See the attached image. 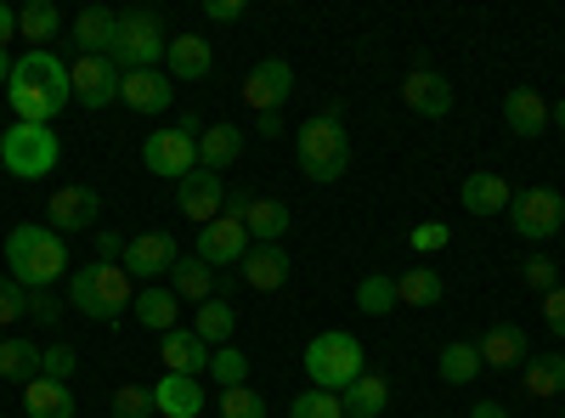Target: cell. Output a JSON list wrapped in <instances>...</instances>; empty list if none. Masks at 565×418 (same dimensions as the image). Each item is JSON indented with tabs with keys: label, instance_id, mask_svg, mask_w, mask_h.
Segmentation results:
<instances>
[{
	"label": "cell",
	"instance_id": "cell-1",
	"mask_svg": "<svg viewBox=\"0 0 565 418\" xmlns=\"http://www.w3.org/2000/svg\"><path fill=\"white\" fill-rule=\"evenodd\" d=\"M7 103H12L18 125H52L74 103L68 63L57 52H23L12 63V79H7Z\"/></svg>",
	"mask_w": 565,
	"mask_h": 418
},
{
	"label": "cell",
	"instance_id": "cell-2",
	"mask_svg": "<svg viewBox=\"0 0 565 418\" xmlns=\"http://www.w3.org/2000/svg\"><path fill=\"white\" fill-rule=\"evenodd\" d=\"M7 266H12V283L23 289H52L57 277L68 271V244L57 238L52 226H12L7 232Z\"/></svg>",
	"mask_w": 565,
	"mask_h": 418
},
{
	"label": "cell",
	"instance_id": "cell-3",
	"mask_svg": "<svg viewBox=\"0 0 565 418\" xmlns=\"http://www.w3.org/2000/svg\"><path fill=\"white\" fill-rule=\"evenodd\" d=\"M130 300H136V277H130L125 266L90 260L85 271L68 277V306H74L79 317H90V322H103V329L130 311Z\"/></svg>",
	"mask_w": 565,
	"mask_h": 418
},
{
	"label": "cell",
	"instance_id": "cell-4",
	"mask_svg": "<svg viewBox=\"0 0 565 418\" xmlns=\"http://www.w3.org/2000/svg\"><path fill=\"white\" fill-rule=\"evenodd\" d=\"M295 159H300L306 181H317V187H328V181L345 175V164H351V136H345V125H340V108H328V114H317V119L300 125Z\"/></svg>",
	"mask_w": 565,
	"mask_h": 418
},
{
	"label": "cell",
	"instance_id": "cell-5",
	"mask_svg": "<svg viewBox=\"0 0 565 418\" xmlns=\"http://www.w3.org/2000/svg\"><path fill=\"white\" fill-rule=\"evenodd\" d=\"M306 379H311V390H345V385H356L362 374H367V356H362V340L356 334H340V329H328V334H317L311 345H306Z\"/></svg>",
	"mask_w": 565,
	"mask_h": 418
},
{
	"label": "cell",
	"instance_id": "cell-6",
	"mask_svg": "<svg viewBox=\"0 0 565 418\" xmlns=\"http://www.w3.org/2000/svg\"><path fill=\"white\" fill-rule=\"evenodd\" d=\"M170 52V34H164V18L148 12V7H136V12H119V34H114V63L125 74H141V68H159Z\"/></svg>",
	"mask_w": 565,
	"mask_h": 418
},
{
	"label": "cell",
	"instance_id": "cell-7",
	"mask_svg": "<svg viewBox=\"0 0 565 418\" xmlns=\"http://www.w3.org/2000/svg\"><path fill=\"white\" fill-rule=\"evenodd\" d=\"M57 159H63V142H57L52 125H18L12 119V130L0 136V164L18 181H45L57 170Z\"/></svg>",
	"mask_w": 565,
	"mask_h": 418
},
{
	"label": "cell",
	"instance_id": "cell-8",
	"mask_svg": "<svg viewBox=\"0 0 565 418\" xmlns=\"http://www.w3.org/2000/svg\"><path fill=\"white\" fill-rule=\"evenodd\" d=\"M199 119H186V125H170V130H153L148 142H141V164H148L153 175L164 181H181V175H193L199 170Z\"/></svg>",
	"mask_w": 565,
	"mask_h": 418
},
{
	"label": "cell",
	"instance_id": "cell-9",
	"mask_svg": "<svg viewBox=\"0 0 565 418\" xmlns=\"http://www.w3.org/2000/svg\"><path fill=\"white\" fill-rule=\"evenodd\" d=\"M509 226L521 232V238L543 244V238H554V232L565 226V199L554 187H521L509 199Z\"/></svg>",
	"mask_w": 565,
	"mask_h": 418
},
{
	"label": "cell",
	"instance_id": "cell-10",
	"mask_svg": "<svg viewBox=\"0 0 565 418\" xmlns=\"http://www.w3.org/2000/svg\"><path fill=\"white\" fill-rule=\"evenodd\" d=\"M119 63L114 57H74L68 63V85H74V103L90 108V114H103L108 103H119Z\"/></svg>",
	"mask_w": 565,
	"mask_h": 418
},
{
	"label": "cell",
	"instance_id": "cell-11",
	"mask_svg": "<svg viewBox=\"0 0 565 418\" xmlns=\"http://www.w3.org/2000/svg\"><path fill=\"white\" fill-rule=\"evenodd\" d=\"M175 210L193 221V226H210L215 215H226V181L215 170H193L175 181Z\"/></svg>",
	"mask_w": 565,
	"mask_h": 418
},
{
	"label": "cell",
	"instance_id": "cell-12",
	"mask_svg": "<svg viewBox=\"0 0 565 418\" xmlns=\"http://www.w3.org/2000/svg\"><path fill=\"white\" fill-rule=\"evenodd\" d=\"M204 266H238L249 255V232H244V215H215L210 226H199V249H193Z\"/></svg>",
	"mask_w": 565,
	"mask_h": 418
},
{
	"label": "cell",
	"instance_id": "cell-13",
	"mask_svg": "<svg viewBox=\"0 0 565 418\" xmlns=\"http://www.w3.org/2000/svg\"><path fill=\"white\" fill-rule=\"evenodd\" d=\"M289 90H295V68L282 63V57H260L244 79V103L255 114H282V103H289Z\"/></svg>",
	"mask_w": 565,
	"mask_h": 418
},
{
	"label": "cell",
	"instance_id": "cell-14",
	"mask_svg": "<svg viewBox=\"0 0 565 418\" xmlns=\"http://www.w3.org/2000/svg\"><path fill=\"white\" fill-rule=\"evenodd\" d=\"M175 260H181V249H175L170 232H141V238L125 244V260L119 266L136 277V283H153V277H170Z\"/></svg>",
	"mask_w": 565,
	"mask_h": 418
},
{
	"label": "cell",
	"instance_id": "cell-15",
	"mask_svg": "<svg viewBox=\"0 0 565 418\" xmlns=\"http://www.w3.org/2000/svg\"><path fill=\"white\" fill-rule=\"evenodd\" d=\"M52 226H57V238L63 232H97V221H103V199H97V187H57L52 193Z\"/></svg>",
	"mask_w": 565,
	"mask_h": 418
},
{
	"label": "cell",
	"instance_id": "cell-16",
	"mask_svg": "<svg viewBox=\"0 0 565 418\" xmlns=\"http://www.w3.org/2000/svg\"><path fill=\"white\" fill-rule=\"evenodd\" d=\"M119 103L136 108V114H164L175 103V79L164 68H141V74H125L119 79Z\"/></svg>",
	"mask_w": 565,
	"mask_h": 418
},
{
	"label": "cell",
	"instance_id": "cell-17",
	"mask_svg": "<svg viewBox=\"0 0 565 418\" xmlns=\"http://www.w3.org/2000/svg\"><path fill=\"white\" fill-rule=\"evenodd\" d=\"M210 345L193 334V329H170L164 340H159V362H164V374H186V379H199V374H210Z\"/></svg>",
	"mask_w": 565,
	"mask_h": 418
},
{
	"label": "cell",
	"instance_id": "cell-18",
	"mask_svg": "<svg viewBox=\"0 0 565 418\" xmlns=\"http://www.w3.org/2000/svg\"><path fill=\"white\" fill-rule=\"evenodd\" d=\"M476 351H481V367H492V374H509V367H526V334L514 329V322H492V329L476 340Z\"/></svg>",
	"mask_w": 565,
	"mask_h": 418
},
{
	"label": "cell",
	"instance_id": "cell-19",
	"mask_svg": "<svg viewBox=\"0 0 565 418\" xmlns=\"http://www.w3.org/2000/svg\"><path fill=\"white\" fill-rule=\"evenodd\" d=\"M402 103H407L413 114H424V119H447V114H452V85H447L441 74H430V68H413V74L402 79Z\"/></svg>",
	"mask_w": 565,
	"mask_h": 418
},
{
	"label": "cell",
	"instance_id": "cell-20",
	"mask_svg": "<svg viewBox=\"0 0 565 418\" xmlns=\"http://www.w3.org/2000/svg\"><path fill=\"white\" fill-rule=\"evenodd\" d=\"M204 407H210L204 401V385L186 379V374H164L153 385V412H164V418H199Z\"/></svg>",
	"mask_w": 565,
	"mask_h": 418
},
{
	"label": "cell",
	"instance_id": "cell-21",
	"mask_svg": "<svg viewBox=\"0 0 565 418\" xmlns=\"http://www.w3.org/2000/svg\"><path fill=\"white\" fill-rule=\"evenodd\" d=\"M170 294H175V300L204 306V300H215V294H221V277H215V266H204L199 255H181V260L170 266Z\"/></svg>",
	"mask_w": 565,
	"mask_h": 418
},
{
	"label": "cell",
	"instance_id": "cell-22",
	"mask_svg": "<svg viewBox=\"0 0 565 418\" xmlns=\"http://www.w3.org/2000/svg\"><path fill=\"white\" fill-rule=\"evenodd\" d=\"M114 34H119V12H108V7H85V12L74 18L79 57H108V52H114Z\"/></svg>",
	"mask_w": 565,
	"mask_h": 418
},
{
	"label": "cell",
	"instance_id": "cell-23",
	"mask_svg": "<svg viewBox=\"0 0 565 418\" xmlns=\"http://www.w3.org/2000/svg\"><path fill=\"white\" fill-rule=\"evenodd\" d=\"M210 68H215V52H210L204 34H175L170 40V52H164V74L170 79H204Z\"/></svg>",
	"mask_w": 565,
	"mask_h": 418
},
{
	"label": "cell",
	"instance_id": "cell-24",
	"mask_svg": "<svg viewBox=\"0 0 565 418\" xmlns=\"http://www.w3.org/2000/svg\"><path fill=\"white\" fill-rule=\"evenodd\" d=\"M238 266H244V283L260 289V294H271V289L289 283V255H282L277 244H249V255H244Z\"/></svg>",
	"mask_w": 565,
	"mask_h": 418
},
{
	"label": "cell",
	"instance_id": "cell-25",
	"mask_svg": "<svg viewBox=\"0 0 565 418\" xmlns=\"http://www.w3.org/2000/svg\"><path fill=\"white\" fill-rule=\"evenodd\" d=\"M244 232H249V244H282V232H289V204L282 199H249L244 204Z\"/></svg>",
	"mask_w": 565,
	"mask_h": 418
},
{
	"label": "cell",
	"instance_id": "cell-26",
	"mask_svg": "<svg viewBox=\"0 0 565 418\" xmlns=\"http://www.w3.org/2000/svg\"><path fill=\"white\" fill-rule=\"evenodd\" d=\"M244 159V130L238 125H210L199 136V170H226V164H238Z\"/></svg>",
	"mask_w": 565,
	"mask_h": 418
},
{
	"label": "cell",
	"instance_id": "cell-27",
	"mask_svg": "<svg viewBox=\"0 0 565 418\" xmlns=\"http://www.w3.org/2000/svg\"><path fill=\"white\" fill-rule=\"evenodd\" d=\"M509 181L492 175V170H476V175H463V210L469 215H503L509 210Z\"/></svg>",
	"mask_w": 565,
	"mask_h": 418
},
{
	"label": "cell",
	"instance_id": "cell-28",
	"mask_svg": "<svg viewBox=\"0 0 565 418\" xmlns=\"http://www.w3.org/2000/svg\"><path fill=\"white\" fill-rule=\"evenodd\" d=\"M175 294L170 289H159V283H141L136 289V300H130V311H136V322L141 329H153V334H170L175 329Z\"/></svg>",
	"mask_w": 565,
	"mask_h": 418
},
{
	"label": "cell",
	"instance_id": "cell-29",
	"mask_svg": "<svg viewBox=\"0 0 565 418\" xmlns=\"http://www.w3.org/2000/svg\"><path fill=\"white\" fill-rule=\"evenodd\" d=\"M23 412L29 418H74V396H68V385L63 379H34V385H23Z\"/></svg>",
	"mask_w": 565,
	"mask_h": 418
},
{
	"label": "cell",
	"instance_id": "cell-30",
	"mask_svg": "<svg viewBox=\"0 0 565 418\" xmlns=\"http://www.w3.org/2000/svg\"><path fill=\"white\" fill-rule=\"evenodd\" d=\"M503 119L514 136H543L548 130V103L537 97V90H509L503 97Z\"/></svg>",
	"mask_w": 565,
	"mask_h": 418
},
{
	"label": "cell",
	"instance_id": "cell-31",
	"mask_svg": "<svg viewBox=\"0 0 565 418\" xmlns=\"http://www.w3.org/2000/svg\"><path fill=\"white\" fill-rule=\"evenodd\" d=\"M340 401H345V418H380L391 407V385L380 374H362L356 385L340 390Z\"/></svg>",
	"mask_w": 565,
	"mask_h": 418
},
{
	"label": "cell",
	"instance_id": "cell-32",
	"mask_svg": "<svg viewBox=\"0 0 565 418\" xmlns=\"http://www.w3.org/2000/svg\"><path fill=\"white\" fill-rule=\"evenodd\" d=\"M232 329H238V311H232L221 294H215V300H204V306L193 311V334H199L210 351H221V345L232 340Z\"/></svg>",
	"mask_w": 565,
	"mask_h": 418
},
{
	"label": "cell",
	"instance_id": "cell-33",
	"mask_svg": "<svg viewBox=\"0 0 565 418\" xmlns=\"http://www.w3.org/2000/svg\"><path fill=\"white\" fill-rule=\"evenodd\" d=\"M57 29H63V18H57L52 0H29V7L18 12V34L29 40V52H45V45L57 40Z\"/></svg>",
	"mask_w": 565,
	"mask_h": 418
},
{
	"label": "cell",
	"instance_id": "cell-34",
	"mask_svg": "<svg viewBox=\"0 0 565 418\" xmlns=\"http://www.w3.org/2000/svg\"><path fill=\"white\" fill-rule=\"evenodd\" d=\"M40 367H45V351H34L29 340H7V345H0V379L34 385V379H40Z\"/></svg>",
	"mask_w": 565,
	"mask_h": 418
},
{
	"label": "cell",
	"instance_id": "cell-35",
	"mask_svg": "<svg viewBox=\"0 0 565 418\" xmlns=\"http://www.w3.org/2000/svg\"><path fill=\"white\" fill-rule=\"evenodd\" d=\"M441 294H447V283H441V271H430V266H413V271L396 277V300L402 306H436Z\"/></svg>",
	"mask_w": 565,
	"mask_h": 418
},
{
	"label": "cell",
	"instance_id": "cell-36",
	"mask_svg": "<svg viewBox=\"0 0 565 418\" xmlns=\"http://www.w3.org/2000/svg\"><path fill=\"white\" fill-rule=\"evenodd\" d=\"M436 374H441L447 385H469V379L481 374V351H476V345H463V340L441 345V356H436Z\"/></svg>",
	"mask_w": 565,
	"mask_h": 418
},
{
	"label": "cell",
	"instance_id": "cell-37",
	"mask_svg": "<svg viewBox=\"0 0 565 418\" xmlns=\"http://www.w3.org/2000/svg\"><path fill=\"white\" fill-rule=\"evenodd\" d=\"M356 306L367 311V317H385V311H396L402 300H396V277H385V271H367L362 283H356Z\"/></svg>",
	"mask_w": 565,
	"mask_h": 418
},
{
	"label": "cell",
	"instance_id": "cell-38",
	"mask_svg": "<svg viewBox=\"0 0 565 418\" xmlns=\"http://www.w3.org/2000/svg\"><path fill=\"white\" fill-rule=\"evenodd\" d=\"M526 390L532 396H559L565 390V356H526Z\"/></svg>",
	"mask_w": 565,
	"mask_h": 418
},
{
	"label": "cell",
	"instance_id": "cell-39",
	"mask_svg": "<svg viewBox=\"0 0 565 418\" xmlns=\"http://www.w3.org/2000/svg\"><path fill=\"white\" fill-rule=\"evenodd\" d=\"M210 379H215L221 390H238V385L249 379V356H244L238 345H221V351L210 356Z\"/></svg>",
	"mask_w": 565,
	"mask_h": 418
},
{
	"label": "cell",
	"instance_id": "cell-40",
	"mask_svg": "<svg viewBox=\"0 0 565 418\" xmlns=\"http://www.w3.org/2000/svg\"><path fill=\"white\" fill-rule=\"evenodd\" d=\"M289 418H345V401L334 390H300L289 401Z\"/></svg>",
	"mask_w": 565,
	"mask_h": 418
},
{
	"label": "cell",
	"instance_id": "cell-41",
	"mask_svg": "<svg viewBox=\"0 0 565 418\" xmlns=\"http://www.w3.org/2000/svg\"><path fill=\"white\" fill-rule=\"evenodd\" d=\"M221 418H266V396L238 385V390H221Z\"/></svg>",
	"mask_w": 565,
	"mask_h": 418
},
{
	"label": "cell",
	"instance_id": "cell-42",
	"mask_svg": "<svg viewBox=\"0 0 565 418\" xmlns=\"http://www.w3.org/2000/svg\"><path fill=\"white\" fill-rule=\"evenodd\" d=\"M153 412V390L148 385H119L114 390V418H148Z\"/></svg>",
	"mask_w": 565,
	"mask_h": 418
},
{
	"label": "cell",
	"instance_id": "cell-43",
	"mask_svg": "<svg viewBox=\"0 0 565 418\" xmlns=\"http://www.w3.org/2000/svg\"><path fill=\"white\" fill-rule=\"evenodd\" d=\"M407 244H413V255H441V249L452 244V226L424 221V226H413V232H407Z\"/></svg>",
	"mask_w": 565,
	"mask_h": 418
},
{
	"label": "cell",
	"instance_id": "cell-44",
	"mask_svg": "<svg viewBox=\"0 0 565 418\" xmlns=\"http://www.w3.org/2000/svg\"><path fill=\"white\" fill-rule=\"evenodd\" d=\"M521 271H526V289H532V294H554V289H559V266H554L548 255H532Z\"/></svg>",
	"mask_w": 565,
	"mask_h": 418
},
{
	"label": "cell",
	"instance_id": "cell-45",
	"mask_svg": "<svg viewBox=\"0 0 565 418\" xmlns=\"http://www.w3.org/2000/svg\"><path fill=\"white\" fill-rule=\"evenodd\" d=\"M18 317H29V289L12 283V277H0V329L18 322Z\"/></svg>",
	"mask_w": 565,
	"mask_h": 418
},
{
	"label": "cell",
	"instance_id": "cell-46",
	"mask_svg": "<svg viewBox=\"0 0 565 418\" xmlns=\"http://www.w3.org/2000/svg\"><path fill=\"white\" fill-rule=\"evenodd\" d=\"M74 367H79L74 345H52V351H45V367H40V374H45V379H63V385H68V374H74Z\"/></svg>",
	"mask_w": 565,
	"mask_h": 418
},
{
	"label": "cell",
	"instance_id": "cell-47",
	"mask_svg": "<svg viewBox=\"0 0 565 418\" xmlns=\"http://www.w3.org/2000/svg\"><path fill=\"white\" fill-rule=\"evenodd\" d=\"M29 317L34 322H57V294L52 289H29Z\"/></svg>",
	"mask_w": 565,
	"mask_h": 418
},
{
	"label": "cell",
	"instance_id": "cell-48",
	"mask_svg": "<svg viewBox=\"0 0 565 418\" xmlns=\"http://www.w3.org/2000/svg\"><path fill=\"white\" fill-rule=\"evenodd\" d=\"M97 260H108V266H119V260H125V238H119V232L97 226Z\"/></svg>",
	"mask_w": 565,
	"mask_h": 418
},
{
	"label": "cell",
	"instance_id": "cell-49",
	"mask_svg": "<svg viewBox=\"0 0 565 418\" xmlns=\"http://www.w3.org/2000/svg\"><path fill=\"white\" fill-rule=\"evenodd\" d=\"M543 322L565 340V289H554V294H543Z\"/></svg>",
	"mask_w": 565,
	"mask_h": 418
},
{
	"label": "cell",
	"instance_id": "cell-50",
	"mask_svg": "<svg viewBox=\"0 0 565 418\" xmlns=\"http://www.w3.org/2000/svg\"><path fill=\"white\" fill-rule=\"evenodd\" d=\"M215 23H238L244 18V0H210V7H204Z\"/></svg>",
	"mask_w": 565,
	"mask_h": 418
},
{
	"label": "cell",
	"instance_id": "cell-51",
	"mask_svg": "<svg viewBox=\"0 0 565 418\" xmlns=\"http://www.w3.org/2000/svg\"><path fill=\"white\" fill-rule=\"evenodd\" d=\"M12 34H18V12L7 7V0H0V52L12 45Z\"/></svg>",
	"mask_w": 565,
	"mask_h": 418
},
{
	"label": "cell",
	"instance_id": "cell-52",
	"mask_svg": "<svg viewBox=\"0 0 565 418\" xmlns=\"http://www.w3.org/2000/svg\"><path fill=\"white\" fill-rule=\"evenodd\" d=\"M469 418H509V407L503 401H476V407H469Z\"/></svg>",
	"mask_w": 565,
	"mask_h": 418
},
{
	"label": "cell",
	"instance_id": "cell-53",
	"mask_svg": "<svg viewBox=\"0 0 565 418\" xmlns=\"http://www.w3.org/2000/svg\"><path fill=\"white\" fill-rule=\"evenodd\" d=\"M255 130L260 136H282V114H255Z\"/></svg>",
	"mask_w": 565,
	"mask_h": 418
},
{
	"label": "cell",
	"instance_id": "cell-54",
	"mask_svg": "<svg viewBox=\"0 0 565 418\" xmlns=\"http://www.w3.org/2000/svg\"><path fill=\"white\" fill-rule=\"evenodd\" d=\"M548 125H559V130H565V97H559V103L548 108Z\"/></svg>",
	"mask_w": 565,
	"mask_h": 418
},
{
	"label": "cell",
	"instance_id": "cell-55",
	"mask_svg": "<svg viewBox=\"0 0 565 418\" xmlns=\"http://www.w3.org/2000/svg\"><path fill=\"white\" fill-rule=\"evenodd\" d=\"M12 79V52H0V85Z\"/></svg>",
	"mask_w": 565,
	"mask_h": 418
}]
</instances>
